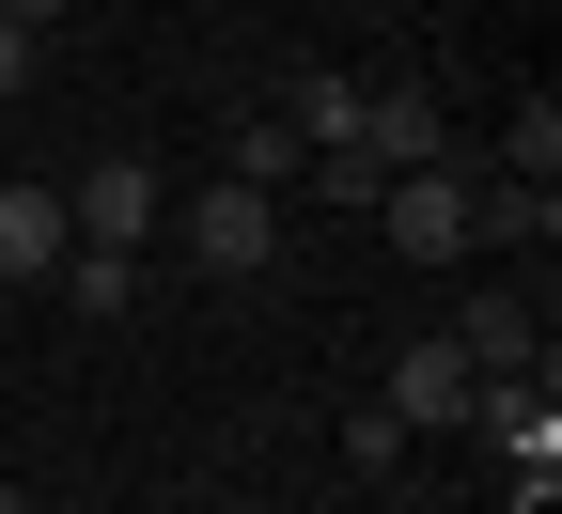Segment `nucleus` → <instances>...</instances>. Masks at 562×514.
Listing matches in <instances>:
<instances>
[{"instance_id":"12","label":"nucleus","mask_w":562,"mask_h":514,"mask_svg":"<svg viewBox=\"0 0 562 514\" xmlns=\"http://www.w3.org/2000/svg\"><path fill=\"white\" fill-rule=\"evenodd\" d=\"M281 172H297V125L250 110V125H235V187H281Z\"/></svg>"},{"instance_id":"14","label":"nucleus","mask_w":562,"mask_h":514,"mask_svg":"<svg viewBox=\"0 0 562 514\" xmlns=\"http://www.w3.org/2000/svg\"><path fill=\"white\" fill-rule=\"evenodd\" d=\"M0 16H16V32H47V16H63V0H0Z\"/></svg>"},{"instance_id":"5","label":"nucleus","mask_w":562,"mask_h":514,"mask_svg":"<svg viewBox=\"0 0 562 514\" xmlns=\"http://www.w3.org/2000/svg\"><path fill=\"white\" fill-rule=\"evenodd\" d=\"M469 390H484V375H469L453 328H438V343H406V358H391V390H375V406H391L406 436H438V421H469Z\"/></svg>"},{"instance_id":"10","label":"nucleus","mask_w":562,"mask_h":514,"mask_svg":"<svg viewBox=\"0 0 562 514\" xmlns=\"http://www.w3.org/2000/svg\"><path fill=\"white\" fill-rule=\"evenodd\" d=\"M501 187H562V94H516V125H501Z\"/></svg>"},{"instance_id":"2","label":"nucleus","mask_w":562,"mask_h":514,"mask_svg":"<svg viewBox=\"0 0 562 514\" xmlns=\"http://www.w3.org/2000/svg\"><path fill=\"white\" fill-rule=\"evenodd\" d=\"M375 203H391V250H406V265H453V250L484 235V187H469L453 157H422V172H391Z\"/></svg>"},{"instance_id":"13","label":"nucleus","mask_w":562,"mask_h":514,"mask_svg":"<svg viewBox=\"0 0 562 514\" xmlns=\"http://www.w3.org/2000/svg\"><path fill=\"white\" fill-rule=\"evenodd\" d=\"M32 47H47V32H16V16H0V94H32Z\"/></svg>"},{"instance_id":"1","label":"nucleus","mask_w":562,"mask_h":514,"mask_svg":"<svg viewBox=\"0 0 562 514\" xmlns=\"http://www.w3.org/2000/svg\"><path fill=\"white\" fill-rule=\"evenodd\" d=\"M469 421L501 436V468H516V499L547 514V499H562V390H547V375H484V390H469Z\"/></svg>"},{"instance_id":"11","label":"nucleus","mask_w":562,"mask_h":514,"mask_svg":"<svg viewBox=\"0 0 562 514\" xmlns=\"http://www.w3.org/2000/svg\"><path fill=\"white\" fill-rule=\"evenodd\" d=\"M47 281H63V297H79V312H94V328H110V312H125V297H140V250H63V265H47Z\"/></svg>"},{"instance_id":"15","label":"nucleus","mask_w":562,"mask_h":514,"mask_svg":"<svg viewBox=\"0 0 562 514\" xmlns=\"http://www.w3.org/2000/svg\"><path fill=\"white\" fill-rule=\"evenodd\" d=\"M0 514H32V483H0Z\"/></svg>"},{"instance_id":"4","label":"nucleus","mask_w":562,"mask_h":514,"mask_svg":"<svg viewBox=\"0 0 562 514\" xmlns=\"http://www.w3.org/2000/svg\"><path fill=\"white\" fill-rule=\"evenodd\" d=\"M63 235H79V250H157V172H140V157H94L79 187H63Z\"/></svg>"},{"instance_id":"9","label":"nucleus","mask_w":562,"mask_h":514,"mask_svg":"<svg viewBox=\"0 0 562 514\" xmlns=\"http://www.w3.org/2000/svg\"><path fill=\"white\" fill-rule=\"evenodd\" d=\"M453 358H469V375H531V297H469L453 312Z\"/></svg>"},{"instance_id":"3","label":"nucleus","mask_w":562,"mask_h":514,"mask_svg":"<svg viewBox=\"0 0 562 514\" xmlns=\"http://www.w3.org/2000/svg\"><path fill=\"white\" fill-rule=\"evenodd\" d=\"M188 265H203V281H266V265H281V203L220 172V187L188 203Z\"/></svg>"},{"instance_id":"6","label":"nucleus","mask_w":562,"mask_h":514,"mask_svg":"<svg viewBox=\"0 0 562 514\" xmlns=\"http://www.w3.org/2000/svg\"><path fill=\"white\" fill-rule=\"evenodd\" d=\"M360 157H375V172H422V157H453L438 94H360Z\"/></svg>"},{"instance_id":"8","label":"nucleus","mask_w":562,"mask_h":514,"mask_svg":"<svg viewBox=\"0 0 562 514\" xmlns=\"http://www.w3.org/2000/svg\"><path fill=\"white\" fill-rule=\"evenodd\" d=\"M281 125H297V157H328V140H360V79H328V62H297V79H281Z\"/></svg>"},{"instance_id":"7","label":"nucleus","mask_w":562,"mask_h":514,"mask_svg":"<svg viewBox=\"0 0 562 514\" xmlns=\"http://www.w3.org/2000/svg\"><path fill=\"white\" fill-rule=\"evenodd\" d=\"M63 250H79L63 235V187H0V281H47Z\"/></svg>"}]
</instances>
